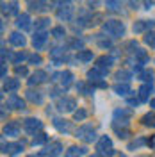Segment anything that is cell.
<instances>
[{
	"label": "cell",
	"instance_id": "6da1fadb",
	"mask_svg": "<svg viewBox=\"0 0 155 157\" xmlns=\"http://www.w3.org/2000/svg\"><path fill=\"white\" fill-rule=\"evenodd\" d=\"M102 29H104V32H107L109 36L119 38V36L125 34V23L119 21V20H107V21H104Z\"/></svg>",
	"mask_w": 155,
	"mask_h": 157
},
{
	"label": "cell",
	"instance_id": "7a4b0ae2",
	"mask_svg": "<svg viewBox=\"0 0 155 157\" xmlns=\"http://www.w3.org/2000/svg\"><path fill=\"white\" fill-rule=\"evenodd\" d=\"M96 152L100 157H114L116 150L112 148V141L109 136H100L96 141Z\"/></svg>",
	"mask_w": 155,
	"mask_h": 157
},
{
	"label": "cell",
	"instance_id": "3957f363",
	"mask_svg": "<svg viewBox=\"0 0 155 157\" xmlns=\"http://www.w3.org/2000/svg\"><path fill=\"white\" fill-rule=\"evenodd\" d=\"M75 137H78V139H84L86 143H93V141L96 139V132H95V128H93V125H91V123H86V125H82V127L77 128Z\"/></svg>",
	"mask_w": 155,
	"mask_h": 157
},
{
	"label": "cell",
	"instance_id": "277c9868",
	"mask_svg": "<svg viewBox=\"0 0 155 157\" xmlns=\"http://www.w3.org/2000/svg\"><path fill=\"white\" fill-rule=\"evenodd\" d=\"M23 128H25V132L27 134H36L39 132L41 128H43V121L38 120V118H27V120H23Z\"/></svg>",
	"mask_w": 155,
	"mask_h": 157
},
{
	"label": "cell",
	"instance_id": "5b68a950",
	"mask_svg": "<svg viewBox=\"0 0 155 157\" xmlns=\"http://www.w3.org/2000/svg\"><path fill=\"white\" fill-rule=\"evenodd\" d=\"M75 107H77V104H75V100L70 97H64L61 98L57 102V109L61 113H75Z\"/></svg>",
	"mask_w": 155,
	"mask_h": 157
},
{
	"label": "cell",
	"instance_id": "8992f818",
	"mask_svg": "<svg viewBox=\"0 0 155 157\" xmlns=\"http://www.w3.org/2000/svg\"><path fill=\"white\" fill-rule=\"evenodd\" d=\"M153 27H155V20H137V21H134L132 30H134V34H141V32L153 29Z\"/></svg>",
	"mask_w": 155,
	"mask_h": 157
},
{
	"label": "cell",
	"instance_id": "52a82bcc",
	"mask_svg": "<svg viewBox=\"0 0 155 157\" xmlns=\"http://www.w3.org/2000/svg\"><path fill=\"white\" fill-rule=\"evenodd\" d=\"M62 152V143L61 141H52L50 145L45 147V155L47 157H59Z\"/></svg>",
	"mask_w": 155,
	"mask_h": 157
},
{
	"label": "cell",
	"instance_id": "ba28073f",
	"mask_svg": "<svg viewBox=\"0 0 155 157\" xmlns=\"http://www.w3.org/2000/svg\"><path fill=\"white\" fill-rule=\"evenodd\" d=\"M107 75V70H102L98 68V66H95L93 70H89L87 71V78H89V82H102V78Z\"/></svg>",
	"mask_w": 155,
	"mask_h": 157
},
{
	"label": "cell",
	"instance_id": "9c48e42d",
	"mask_svg": "<svg viewBox=\"0 0 155 157\" xmlns=\"http://www.w3.org/2000/svg\"><path fill=\"white\" fill-rule=\"evenodd\" d=\"M47 39H48V36H47L45 30H36V34H34V38H32V45H34V48L41 50L43 47H45Z\"/></svg>",
	"mask_w": 155,
	"mask_h": 157
},
{
	"label": "cell",
	"instance_id": "30bf717a",
	"mask_svg": "<svg viewBox=\"0 0 155 157\" xmlns=\"http://www.w3.org/2000/svg\"><path fill=\"white\" fill-rule=\"evenodd\" d=\"M47 71H43V70H38V71H34L29 78V86H38V84H43V82H47Z\"/></svg>",
	"mask_w": 155,
	"mask_h": 157
},
{
	"label": "cell",
	"instance_id": "8fae6325",
	"mask_svg": "<svg viewBox=\"0 0 155 157\" xmlns=\"http://www.w3.org/2000/svg\"><path fill=\"white\" fill-rule=\"evenodd\" d=\"M9 43L13 45V47H25L27 39H25V36H23L21 32H11L9 34Z\"/></svg>",
	"mask_w": 155,
	"mask_h": 157
},
{
	"label": "cell",
	"instance_id": "7c38bea8",
	"mask_svg": "<svg viewBox=\"0 0 155 157\" xmlns=\"http://www.w3.org/2000/svg\"><path fill=\"white\" fill-rule=\"evenodd\" d=\"M54 127L57 128L59 132H64V134L71 132V123H70L68 120H61V118H55V120H54Z\"/></svg>",
	"mask_w": 155,
	"mask_h": 157
},
{
	"label": "cell",
	"instance_id": "4fadbf2b",
	"mask_svg": "<svg viewBox=\"0 0 155 157\" xmlns=\"http://www.w3.org/2000/svg\"><path fill=\"white\" fill-rule=\"evenodd\" d=\"M6 105L9 109H25V102L20 97H16V95H11V97L7 98V104H6Z\"/></svg>",
	"mask_w": 155,
	"mask_h": 157
},
{
	"label": "cell",
	"instance_id": "5bb4252c",
	"mask_svg": "<svg viewBox=\"0 0 155 157\" xmlns=\"http://www.w3.org/2000/svg\"><path fill=\"white\" fill-rule=\"evenodd\" d=\"M23 150V143H7V145H4V154H9V155H16L18 152Z\"/></svg>",
	"mask_w": 155,
	"mask_h": 157
},
{
	"label": "cell",
	"instance_id": "9a60e30c",
	"mask_svg": "<svg viewBox=\"0 0 155 157\" xmlns=\"http://www.w3.org/2000/svg\"><path fill=\"white\" fill-rule=\"evenodd\" d=\"M20 134V123L18 121H9L4 127V136H18Z\"/></svg>",
	"mask_w": 155,
	"mask_h": 157
},
{
	"label": "cell",
	"instance_id": "2e32d148",
	"mask_svg": "<svg viewBox=\"0 0 155 157\" xmlns=\"http://www.w3.org/2000/svg\"><path fill=\"white\" fill-rule=\"evenodd\" d=\"M87 154V148L86 147H70L68 150H66V157H82Z\"/></svg>",
	"mask_w": 155,
	"mask_h": 157
},
{
	"label": "cell",
	"instance_id": "e0dca14e",
	"mask_svg": "<svg viewBox=\"0 0 155 157\" xmlns=\"http://www.w3.org/2000/svg\"><path fill=\"white\" fill-rule=\"evenodd\" d=\"M20 89V80L18 78H6L4 80V91L13 93V91H18Z\"/></svg>",
	"mask_w": 155,
	"mask_h": 157
},
{
	"label": "cell",
	"instance_id": "ac0fdd59",
	"mask_svg": "<svg viewBox=\"0 0 155 157\" xmlns=\"http://www.w3.org/2000/svg\"><path fill=\"white\" fill-rule=\"evenodd\" d=\"M16 25H18V29H21V30H29L30 29V16L27 13L20 14L18 20H16Z\"/></svg>",
	"mask_w": 155,
	"mask_h": 157
},
{
	"label": "cell",
	"instance_id": "d6986e66",
	"mask_svg": "<svg viewBox=\"0 0 155 157\" xmlns=\"http://www.w3.org/2000/svg\"><path fill=\"white\" fill-rule=\"evenodd\" d=\"M114 93L116 95H119V97H127L128 93H130V86H128V82H118V84H114Z\"/></svg>",
	"mask_w": 155,
	"mask_h": 157
},
{
	"label": "cell",
	"instance_id": "ffe728a7",
	"mask_svg": "<svg viewBox=\"0 0 155 157\" xmlns=\"http://www.w3.org/2000/svg\"><path fill=\"white\" fill-rule=\"evenodd\" d=\"M114 63V57H111V56H102V57L96 59V66L102 70H109V66Z\"/></svg>",
	"mask_w": 155,
	"mask_h": 157
},
{
	"label": "cell",
	"instance_id": "44dd1931",
	"mask_svg": "<svg viewBox=\"0 0 155 157\" xmlns=\"http://www.w3.org/2000/svg\"><path fill=\"white\" fill-rule=\"evenodd\" d=\"M57 16H59V20H71V16H73V7L71 6H62L57 11Z\"/></svg>",
	"mask_w": 155,
	"mask_h": 157
},
{
	"label": "cell",
	"instance_id": "7402d4cb",
	"mask_svg": "<svg viewBox=\"0 0 155 157\" xmlns=\"http://www.w3.org/2000/svg\"><path fill=\"white\" fill-rule=\"evenodd\" d=\"M150 93H152V84H143V86L139 88V100H141V102L150 100Z\"/></svg>",
	"mask_w": 155,
	"mask_h": 157
},
{
	"label": "cell",
	"instance_id": "603a6c76",
	"mask_svg": "<svg viewBox=\"0 0 155 157\" xmlns=\"http://www.w3.org/2000/svg\"><path fill=\"white\" fill-rule=\"evenodd\" d=\"M50 2L52 0H38V2H34L32 4V11H38V13H43V11H47L50 7Z\"/></svg>",
	"mask_w": 155,
	"mask_h": 157
},
{
	"label": "cell",
	"instance_id": "cb8c5ba5",
	"mask_svg": "<svg viewBox=\"0 0 155 157\" xmlns=\"http://www.w3.org/2000/svg\"><path fill=\"white\" fill-rule=\"evenodd\" d=\"M71 82H73V73L68 71V70H66V71H62V73H61V86L66 89Z\"/></svg>",
	"mask_w": 155,
	"mask_h": 157
},
{
	"label": "cell",
	"instance_id": "d4e9b609",
	"mask_svg": "<svg viewBox=\"0 0 155 157\" xmlns=\"http://www.w3.org/2000/svg\"><path fill=\"white\" fill-rule=\"evenodd\" d=\"M27 98H29L32 104H43V95H41L39 91H32V89H29V91H27Z\"/></svg>",
	"mask_w": 155,
	"mask_h": 157
},
{
	"label": "cell",
	"instance_id": "484cf974",
	"mask_svg": "<svg viewBox=\"0 0 155 157\" xmlns=\"http://www.w3.org/2000/svg\"><path fill=\"white\" fill-rule=\"evenodd\" d=\"M141 123L145 125V127H155V114L153 113H146L145 116L141 118Z\"/></svg>",
	"mask_w": 155,
	"mask_h": 157
},
{
	"label": "cell",
	"instance_id": "4316f807",
	"mask_svg": "<svg viewBox=\"0 0 155 157\" xmlns=\"http://www.w3.org/2000/svg\"><path fill=\"white\" fill-rule=\"evenodd\" d=\"M77 57H78V61H82V63H89V61H93V52H91V50H80Z\"/></svg>",
	"mask_w": 155,
	"mask_h": 157
},
{
	"label": "cell",
	"instance_id": "83f0119b",
	"mask_svg": "<svg viewBox=\"0 0 155 157\" xmlns=\"http://www.w3.org/2000/svg\"><path fill=\"white\" fill-rule=\"evenodd\" d=\"M145 43L150 48H155V30H150L145 34Z\"/></svg>",
	"mask_w": 155,
	"mask_h": 157
},
{
	"label": "cell",
	"instance_id": "f1b7e54d",
	"mask_svg": "<svg viewBox=\"0 0 155 157\" xmlns=\"http://www.w3.org/2000/svg\"><path fill=\"white\" fill-rule=\"evenodd\" d=\"M25 59H29V54H27V52H18V54H14V56L11 57V61H13L14 64H20V63H23Z\"/></svg>",
	"mask_w": 155,
	"mask_h": 157
},
{
	"label": "cell",
	"instance_id": "f546056e",
	"mask_svg": "<svg viewBox=\"0 0 155 157\" xmlns=\"http://www.w3.org/2000/svg\"><path fill=\"white\" fill-rule=\"evenodd\" d=\"M50 25V20L48 18H39L36 20V30H43V29H47Z\"/></svg>",
	"mask_w": 155,
	"mask_h": 157
},
{
	"label": "cell",
	"instance_id": "4dcf8cb0",
	"mask_svg": "<svg viewBox=\"0 0 155 157\" xmlns=\"http://www.w3.org/2000/svg\"><path fill=\"white\" fill-rule=\"evenodd\" d=\"M141 78L145 80L146 84H152V82H153V71H152V70H145V71L141 73Z\"/></svg>",
	"mask_w": 155,
	"mask_h": 157
},
{
	"label": "cell",
	"instance_id": "1f68e13d",
	"mask_svg": "<svg viewBox=\"0 0 155 157\" xmlns=\"http://www.w3.org/2000/svg\"><path fill=\"white\" fill-rule=\"evenodd\" d=\"M73 118H75V121H82V120L87 118V111L86 109H78V111L73 113Z\"/></svg>",
	"mask_w": 155,
	"mask_h": 157
},
{
	"label": "cell",
	"instance_id": "d6a6232c",
	"mask_svg": "<svg viewBox=\"0 0 155 157\" xmlns=\"http://www.w3.org/2000/svg\"><path fill=\"white\" fill-rule=\"evenodd\" d=\"M112 128H114V132H116V134H118V136H119V137H123V139H125V137H128V136H130V130H128V128H119V127H112Z\"/></svg>",
	"mask_w": 155,
	"mask_h": 157
},
{
	"label": "cell",
	"instance_id": "836d02e7",
	"mask_svg": "<svg viewBox=\"0 0 155 157\" xmlns=\"http://www.w3.org/2000/svg\"><path fill=\"white\" fill-rule=\"evenodd\" d=\"M82 47H84V41H82V39L75 38V39H71V41H70V48L78 50V48H82Z\"/></svg>",
	"mask_w": 155,
	"mask_h": 157
},
{
	"label": "cell",
	"instance_id": "e575fe53",
	"mask_svg": "<svg viewBox=\"0 0 155 157\" xmlns=\"http://www.w3.org/2000/svg\"><path fill=\"white\" fill-rule=\"evenodd\" d=\"M29 63H30V64H34V66H38V64L43 63V59H41L39 54H32V56H29Z\"/></svg>",
	"mask_w": 155,
	"mask_h": 157
},
{
	"label": "cell",
	"instance_id": "d590c367",
	"mask_svg": "<svg viewBox=\"0 0 155 157\" xmlns=\"http://www.w3.org/2000/svg\"><path fill=\"white\" fill-rule=\"evenodd\" d=\"M116 78L119 80V82H121V80H125V82H127V80L130 78V73H128L127 70H119V71L116 73Z\"/></svg>",
	"mask_w": 155,
	"mask_h": 157
},
{
	"label": "cell",
	"instance_id": "8d00e7d4",
	"mask_svg": "<svg viewBox=\"0 0 155 157\" xmlns=\"http://www.w3.org/2000/svg\"><path fill=\"white\" fill-rule=\"evenodd\" d=\"M119 6H121V0H107V9L116 11Z\"/></svg>",
	"mask_w": 155,
	"mask_h": 157
},
{
	"label": "cell",
	"instance_id": "74e56055",
	"mask_svg": "<svg viewBox=\"0 0 155 157\" xmlns=\"http://www.w3.org/2000/svg\"><path fill=\"white\" fill-rule=\"evenodd\" d=\"M45 141H47V134H43V132H41V134H38V137H34V139H32V145H34V147H36V145H43Z\"/></svg>",
	"mask_w": 155,
	"mask_h": 157
},
{
	"label": "cell",
	"instance_id": "f35d334b",
	"mask_svg": "<svg viewBox=\"0 0 155 157\" xmlns=\"http://www.w3.org/2000/svg\"><path fill=\"white\" fill-rule=\"evenodd\" d=\"M64 34H66V32H64V27H54V29H52V36H54V38H62Z\"/></svg>",
	"mask_w": 155,
	"mask_h": 157
},
{
	"label": "cell",
	"instance_id": "ab89813d",
	"mask_svg": "<svg viewBox=\"0 0 155 157\" xmlns=\"http://www.w3.org/2000/svg\"><path fill=\"white\" fill-rule=\"evenodd\" d=\"M14 71H16V75H21V77H25V75L29 73V71H27V66H16Z\"/></svg>",
	"mask_w": 155,
	"mask_h": 157
},
{
	"label": "cell",
	"instance_id": "60d3db41",
	"mask_svg": "<svg viewBox=\"0 0 155 157\" xmlns=\"http://www.w3.org/2000/svg\"><path fill=\"white\" fill-rule=\"evenodd\" d=\"M145 143H146L145 139H137V141H134V143H130V145H128V148H130V150H134V148L141 147V145H145Z\"/></svg>",
	"mask_w": 155,
	"mask_h": 157
},
{
	"label": "cell",
	"instance_id": "b9f144b4",
	"mask_svg": "<svg viewBox=\"0 0 155 157\" xmlns=\"http://www.w3.org/2000/svg\"><path fill=\"white\" fill-rule=\"evenodd\" d=\"M98 45H100L102 48H109V47H111V41H109V39H98Z\"/></svg>",
	"mask_w": 155,
	"mask_h": 157
},
{
	"label": "cell",
	"instance_id": "7bdbcfd3",
	"mask_svg": "<svg viewBox=\"0 0 155 157\" xmlns=\"http://www.w3.org/2000/svg\"><path fill=\"white\" fill-rule=\"evenodd\" d=\"M139 102H141V100H137V98H128V104H130V105H139Z\"/></svg>",
	"mask_w": 155,
	"mask_h": 157
},
{
	"label": "cell",
	"instance_id": "ee69618b",
	"mask_svg": "<svg viewBox=\"0 0 155 157\" xmlns=\"http://www.w3.org/2000/svg\"><path fill=\"white\" fill-rule=\"evenodd\" d=\"M128 4H130V7H132V9H136L137 4H139V0H128Z\"/></svg>",
	"mask_w": 155,
	"mask_h": 157
},
{
	"label": "cell",
	"instance_id": "f6af8a7d",
	"mask_svg": "<svg viewBox=\"0 0 155 157\" xmlns=\"http://www.w3.org/2000/svg\"><path fill=\"white\" fill-rule=\"evenodd\" d=\"M6 73H7V70H6V64H2V78L6 80Z\"/></svg>",
	"mask_w": 155,
	"mask_h": 157
},
{
	"label": "cell",
	"instance_id": "bcb514c9",
	"mask_svg": "<svg viewBox=\"0 0 155 157\" xmlns=\"http://www.w3.org/2000/svg\"><path fill=\"white\" fill-rule=\"evenodd\" d=\"M87 4H89V7H95V6H96V4H98V0H89Z\"/></svg>",
	"mask_w": 155,
	"mask_h": 157
},
{
	"label": "cell",
	"instance_id": "7dc6e473",
	"mask_svg": "<svg viewBox=\"0 0 155 157\" xmlns=\"http://www.w3.org/2000/svg\"><path fill=\"white\" fill-rule=\"evenodd\" d=\"M150 105H152V109H155V98H152V100H150Z\"/></svg>",
	"mask_w": 155,
	"mask_h": 157
},
{
	"label": "cell",
	"instance_id": "c3c4849f",
	"mask_svg": "<svg viewBox=\"0 0 155 157\" xmlns=\"http://www.w3.org/2000/svg\"><path fill=\"white\" fill-rule=\"evenodd\" d=\"M27 157H43V155H36V154H32V155H27Z\"/></svg>",
	"mask_w": 155,
	"mask_h": 157
},
{
	"label": "cell",
	"instance_id": "681fc988",
	"mask_svg": "<svg viewBox=\"0 0 155 157\" xmlns=\"http://www.w3.org/2000/svg\"><path fill=\"white\" fill-rule=\"evenodd\" d=\"M137 157H150V155H137Z\"/></svg>",
	"mask_w": 155,
	"mask_h": 157
}]
</instances>
